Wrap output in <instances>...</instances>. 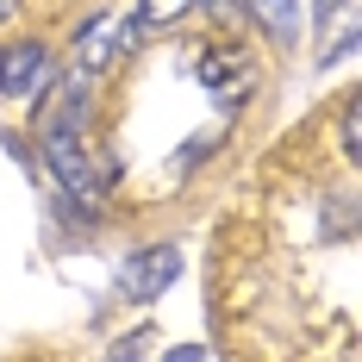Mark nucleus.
Segmentation results:
<instances>
[{
	"mask_svg": "<svg viewBox=\"0 0 362 362\" xmlns=\"http://www.w3.org/2000/svg\"><path fill=\"white\" fill-rule=\"evenodd\" d=\"M81 112H88V88L75 81V88L57 94V107H50V119H44V156H50V169H57V181H63L69 194L94 200V194L112 181V163L88 156V144H81Z\"/></svg>",
	"mask_w": 362,
	"mask_h": 362,
	"instance_id": "nucleus-1",
	"label": "nucleus"
},
{
	"mask_svg": "<svg viewBox=\"0 0 362 362\" xmlns=\"http://www.w3.org/2000/svg\"><path fill=\"white\" fill-rule=\"evenodd\" d=\"M132 44H138V25H132L125 13H94V19L75 32V69H81V81L119 69V63L132 57Z\"/></svg>",
	"mask_w": 362,
	"mask_h": 362,
	"instance_id": "nucleus-2",
	"label": "nucleus"
},
{
	"mask_svg": "<svg viewBox=\"0 0 362 362\" xmlns=\"http://www.w3.org/2000/svg\"><path fill=\"white\" fill-rule=\"evenodd\" d=\"M175 275H181V256L169 250V244H150V250H138L119 269V293H125V300H156Z\"/></svg>",
	"mask_w": 362,
	"mask_h": 362,
	"instance_id": "nucleus-3",
	"label": "nucleus"
},
{
	"mask_svg": "<svg viewBox=\"0 0 362 362\" xmlns=\"http://www.w3.org/2000/svg\"><path fill=\"white\" fill-rule=\"evenodd\" d=\"M50 81V50L44 44H13V50H0V94L6 100H25Z\"/></svg>",
	"mask_w": 362,
	"mask_h": 362,
	"instance_id": "nucleus-4",
	"label": "nucleus"
},
{
	"mask_svg": "<svg viewBox=\"0 0 362 362\" xmlns=\"http://www.w3.org/2000/svg\"><path fill=\"white\" fill-rule=\"evenodd\" d=\"M200 81H206V94H213L218 107L231 112V107H238V100L256 88V69L238 57V50H225V57L213 50V57H200Z\"/></svg>",
	"mask_w": 362,
	"mask_h": 362,
	"instance_id": "nucleus-5",
	"label": "nucleus"
},
{
	"mask_svg": "<svg viewBox=\"0 0 362 362\" xmlns=\"http://www.w3.org/2000/svg\"><path fill=\"white\" fill-rule=\"evenodd\" d=\"M187 6H194V0H144V6H138V25H144V32H169V25L187 19Z\"/></svg>",
	"mask_w": 362,
	"mask_h": 362,
	"instance_id": "nucleus-6",
	"label": "nucleus"
},
{
	"mask_svg": "<svg viewBox=\"0 0 362 362\" xmlns=\"http://www.w3.org/2000/svg\"><path fill=\"white\" fill-rule=\"evenodd\" d=\"M256 13H262V25H275V37L293 32V0H256Z\"/></svg>",
	"mask_w": 362,
	"mask_h": 362,
	"instance_id": "nucleus-7",
	"label": "nucleus"
},
{
	"mask_svg": "<svg viewBox=\"0 0 362 362\" xmlns=\"http://www.w3.org/2000/svg\"><path fill=\"white\" fill-rule=\"evenodd\" d=\"M356 144H362V119H356V100L344 107V156L356 163Z\"/></svg>",
	"mask_w": 362,
	"mask_h": 362,
	"instance_id": "nucleus-8",
	"label": "nucleus"
},
{
	"mask_svg": "<svg viewBox=\"0 0 362 362\" xmlns=\"http://www.w3.org/2000/svg\"><path fill=\"white\" fill-rule=\"evenodd\" d=\"M169 362H200V350H194V344H181V350H169Z\"/></svg>",
	"mask_w": 362,
	"mask_h": 362,
	"instance_id": "nucleus-9",
	"label": "nucleus"
},
{
	"mask_svg": "<svg viewBox=\"0 0 362 362\" xmlns=\"http://www.w3.org/2000/svg\"><path fill=\"white\" fill-rule=\"evenodd\" d=\"M206 6H213V13H225V19L238 13V0H206Z\"/></svg>",
	"mask_w": 362,
	"mask_h": 362,
	"instance_id": "nucleus-10",
	"label": "nucleus"
},
{
	"mask_svg": "<svg viewBox=\"0 0 362 362\" xmlns=\"http://www.w3.org/2000/svg\"><path fill=\"white\" fill-rule=\"evenodd\" d=\"M6 19H13V0H0V25H6Z\"/></svg>",
	"mask_w": 362,
	"mask_h": 362,
	"instance_id": "nucleus-11",
	"label": "nucleus"
}]
</instances>
